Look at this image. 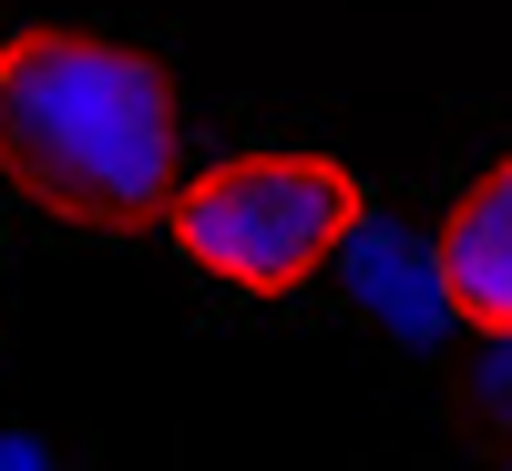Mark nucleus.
Segmentation results:
<instances>
[{"label": "nucleus", "instance_id": "f257e3e1", "mask_svg": "<svg viewBox=\"0 0 512 471\" xmlns=\"http://www.w3.org/2000/svg\"><path fill=\"white\" fill-rule=\"evenodd\" d=\"M0 175L52 226H164V195L185 175V113L164 62L103 31H11L0 41Z\"/></svg>", "mask_w": 512, "mask_h": 471}, {"label": "nucleus", "instance_id": "f03ea898", "mask_svg": "<svg viewBox=\"0 0 512 471\" xmlns=\"http://www.w3.org/2000/svg\"><path fill=\"white\" fill-rule=\"evenodd\" d=\"M369 216V185L338 154H226L205 175H175L164 236L236 297H297L328 277L338 236Z\"/></svg>", "mask_w": 512, "mask_h": 471}, {"label": "nucleus", "instance_id": "7ed1b4c3", "mask_svg": "<svg viewBox=\"0 0 512 471\" xmlns=\"http://www.w3.org/2000/svg\"><path fill=\"white\" fill-rule=\"evenodd\" d=\"M338 297H349L359 318H379L400 338V349H431V338L451 328V287H441V236H420L400 216H359L349 236H338L328 256Z\"/></svg>", "mask_w": 512, "mask_h": 471}, {"label": "nucleus", "instance_id": "20e7f679", "mask_svg": "<svg viewBox=\"0 0 512 471\" xmlns=\"http://www.w3.org/2000/svg\"><path fill=\"white\" fill-rule=\"evenodd\" d=\"M441 287L461 328H512V154L451 205L441 226Z\"/></svg>", "mask_w": 512, "mask_h": 471}, {"label": "nucleus", "instance_id": "39448f33", "mask_svg": "<svg viewBox=\"0 0 512 471\" xmlns=\"http://www.w3.org/2000/svg\"><path fill=\"white\" fill-rule=\"evenodd\" d=\"M482 349H472V379H461V400H472V420L482 431H502L512 441V328H472Z\"/></svg>", "mask_w": 512, "mask_h": 471}, {"label": "nucleus", "instance_id": "423d86ee", "mask_svg": "<svg viewBox=\"0 0 512 471\" xmlns=\"http://www.w3.org/2000/svg\"><path fill=\"white\" fill-rule=\"evenodd\" d=\"M0 471H62V451L41 431H0Z\"/></svg>", "mask_w": 512, "mask_h": 471}, {"label": "nucleus", "instance_id": "0eeeda50", "mask_svg": "<svg viewBox=\"0 0 512 471\" xmlns=\"http://www.w3.org/2000/svg\"><path fill=\"white\" fill-rule=\"evenodd\" d=\"M502 471H512V451H502Z\"/></svg>", "mask_w": 512, "mask_h": 471}, {"label": "nucleus", "instance_id": "6e6552de", "mask_svg": "<svg viewBox=\"0 0 512 471\" xmlns=\"http://www.w3.org/2000/svg\"><path fill=\"white\" fill-rule=\"evenodd\" d=\"M0 41H11V31H0Z\"/></svg>", "mask_w": 512, "mask_h": 471}]
</instances>
